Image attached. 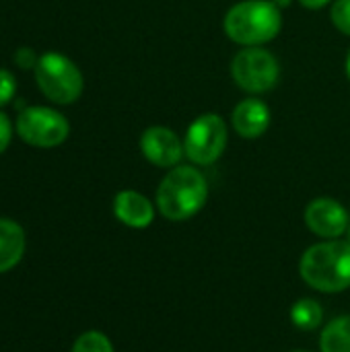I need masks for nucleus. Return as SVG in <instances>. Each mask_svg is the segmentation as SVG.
I'll list each match as a JSON object with an SVG mask.
<instances>
[{
  "instance_id": "1",
  "label": "nucleus",
  "mask_w": 350,
  "mask_h": 352,
  "mask_svg": "<svg viewBox=\"0 0 350 352\" xmlns=\"http://www.w3.org/2000/svg\"><path fill=\"white\" fill-rule=\"evenodd\" d=\"M208 198L206 177L192 165H177L167 171L157 188V208L173 223L198 214Z\"/></svg>"
},
{
  "instance_id": "2",
  "label": "nucleus",
  "mask_w": 350,
  "mask_h": 352,
  "mask_svg": "<svg viewBox=\"0 0 350 352\" xmlns=\"http://www.w3.org/2000/svg\"><path fill=\"white\" fill-rule=\"evenodd\" d=\"M223 29L243 47L264 45L281 33L283 12L272 0H241L227 10Z\"/></svg>"
},
{
  "instance_id": "3",
  "label": "nucleus",
  "mask_w": 350,
  "mask_h": 352,
  "mask_svg": "<svg viewBox=\"0 0 350 352\" xmlns=\"http://www.w3.org/2000/svg\"><path fill=\"white\" fill-rule=\"evenodd\" d=\"M301 278L320 293H342L350 287V241L330 239L311 245L299 262Z\"/></svg>"
},
{
  "instance_id": "4",
  "label": "nucleus",
  "mask_w": 350,
  "mask_h": 352,
  "mask_svg": "<svg viewBox=\"0 0 350 352\" xmlns=\"http://www.w3.org/2000/svg\"><path fill=\"white\" fill-rule=\"evenodd\" d=\"M35 80L39 91L54 103H74L83 93V74L72 60L62 54L47 52L37 60Z\"/></svg>"
},
{
  "instance_id": "5",
  "label": "nucleus",
  "mask_w": 350,
  "mask_h": 352,
  "mask_svg": "<svg viewBox=\"0 0 350 352\" xmlns=\"http://www.w3.org/2000/svg\"><path fill=\"white\" fill-rule=\"evenodd\" d=\"M231 76L241 91L262 95L276 87L281 78V64L276 56L262 45L243 47L231 60Z\"/></svg>"
},
{
  "instance_id": "6",
  "label": "nucleus",
  "mask_w": 350,
  "mask_h": 352,
  "mask_svg": "<svg viewBox=\"0 0 350 352\" xmlns=\"http://www.w3.org/2000/svg\"><path fill=\"white\" fill-rule=\"evenodd\" d=\"M229 142V128L219 113L198 116L186 132L184 148L186 157L194 165H212L221 159Z\"/></svg>"
},
{
  "instance_id": "7",
  "label": "nucleus",
  "mask_w": 350,
  "mask_h": 352,
  "mask_svg": "<svg viewBox=\"0 0 350 352\" xmlns=\"http://www.w3.org/2000/svg\"><path fill=\"white\" fill-rule=\"evenodd\" d=\"M17 132L21 140L37 148H52L68 138V120L50 107H27L17 118Z\"/></svg>"
},
{
  "instance_id": "8",
  "label": "nucleus",
  "mask_w": 350,
  "mask_h": 352,
  "mask_svg": "<svg viewBox=\"0 0 350 352\" xmlns=\"http://www.w3.org/2000/svg\"><path fill=\"white\" fill-rule=\"evenodd\" d=\"M140 151L144 159L161 169H173L182 163L186 148L184 140L167 126H151L140 136Z\"/></svg>"
},
{
  "instance_id": "9",
  "label": "nucleus",
  "mask_w": 350,
  "mask_h": 352,
  "mask_svg": "<svg viewBox=\"0 0 350 352\" xmlns=\"http://www.w3.org/2000/svg\"><path fill=\"white\" fill-rule=\"evenodd\" d=\"M305 225L324 239H338L349 231V212L334 198H316L305 208Z\"/></svg>"
},
{
  "instance_id": "10",
  "label": "nucleus",
  "mask_w": 350,
  "mask_h": 352,
  "mask_svg": "<svg viewBox=\"0 0 350 352\" xmlns=\"http://www.w3.org/2000/svg\"><path fill=\"white\" fill-rule=\"evenodd\" d=\"M231 124L241 138H260L270 128V107L258 97H248L235 105L231 113Z\"/></svg>"
},
{
  "instance_id": "11",
  "label": "nucleus",
  "mask_w": 350,
  "mask_h": 352,
  "mask_svg": "<svg viewBox=\"0 0 350 352\" xmlns=\"http://www.w3.org/2000/svg\"><path fill=\"white\" fill-rule=\"evenodd\" d=\"M113 214L126 227L146 229L155 219V206L144 194L134 190H124L113 198Z\"/></svg>"
},
{
  "instance_id": "12",
  "label": "nucleus",
  "mask_w": 350,
  "mask_h": 352,
  "mask_svg": "<svg viewBox=\"0 0 350 352\" xmlns=\"http://www.w3.org/2000/svg\"><path fill=\"white\" fill-rule=\"evenodd\" d=\"M25 254V231L10 219H0V274L14 268Z\"/></svg>"
},
{
  "instance_id": "13",
  "label": "nucleus",
  "mask_w": 350,
  "mask_h": 352,
  "mask_svg": "<svg viewBox=\"0 0 350 352\" xmlns=\"http://www.w3.org/2000/svg\"><path fill=\"white\" fill-rule=\"evenodd\" d=\"M320 349L322 352H350V316H338L326 324L320 336Z\"/></svg>"
},
{
  "instance_id": "14",
  "label": "nucleus",
  "mask_w": 350,
  "mask_h": 352,
  "mask_svg": "<svg viewBox=\"0 0 350 352\" xmlns=\"http://www.w3.org/2000/svg\"><path fill=\"white\" fill-rule=\"evenodd\" d=\"M291 322L295 328H299L303 332H311L322 326L324 309L316 299H299L291 307Z\"/></svg>"
},
{
  "instance_id": "15",
  "label": "nucleus",
  "mask_w": 350,
  "mask_h": 352,
  "mask_svg": "<svg viewBox=\"0 0 350 352\" xmlns=\"http://www.w3.org/2000/svg\"><path fill=\"white\" fill-rule=\"evenodd\" d=\"M72 352H113V344L103 332L91 330L76 338V342L72 344Z\"/></svg>"
},
{
  "instance_id": "16",
  "label": "nucleus",
  "mask_w": 350,
  "mask_h": 352,
  "mask_svg": "<svg viewBox=\"0 0 350 352\" xmlns=\"http://www.w3.org/2000/svg\"><path fill=\"white\" fill-rule=\"evenodd\" d=\"M330 19L342 35L350 37V0H334L330 8Z\"/></svg>"
},
{
  "instance_id": "17",
  "label": "nucleus",
  "mask_w": 350,
  "mask_h": 352,
  "mask_svg": "<svg viewBox=\"0 0 350 352\" xmlns=\"http://www.w3.org/2000/svg\"><path fill=\"white\" fill-rule=\"evenodd\" d=\"M14 91H17V82H14V76L0 68V107L10 103V99L14 97Z\"/></svg>"
},
{
  "instance_id": "18",
  "label": "nucleus",
  "mask_w": 350,
  "mask_h": 352,
  "mask_svg": "<svg viewBox=\"0 0 350 352\" xmlns=\"http://www.w3.org/2000/svg\"><path fill=\"white\" fill-rule=\"evenodd\" d=\"M37 60L39 58L35 56V52L31 47H21L14 54V62L19 68H33V66H37Z\"/></svg>"
},
{
  "instance_id": "19",
  "label": "nucleus",
  "mask_w": 350,
  "mask_h": 352,
  "mask_svg": "<svg viewBox=\"0 0 350 352\" xmlns=\"http://www.w3.org/2000/svg\"><path fill=\"white\" fill-rule=\"evenodd\" d=\"M8 142H10V122H8V118L0 111V153L6 151Z\"/></svg>"
},
{
  "instance_id": "20",
  "label": "nucleus",
  "mask_w": 350,
  "mask_h": 352,
  "mask_svg": "<svg viewBox=\"0 0 350 352\" xmlns=\"http://www.w3.org/2000/svg\"><path fill=\"white\" fill-rule=\"evenodd\" d=\"M332 0H299V4H303L305 8H309V10H318V8H324V6H328Z\"/></svg>"
},
{
  "instance_id": "21",
  "label": "nucleus",
  "mask_w": 350,
  "mask_h": 352,
  "mask_svg": "<svg viewBox=\"0 0 350 352\" xmlns=\"http://www.w3.org/2000/svg\"><path fill=\"white\" fill-rule=\"evenodd\" d=\"M272 2H274V4H276V6H278L281 10H283V8L291 6V2H293V0H272Z\"/></svg>"
},
{
  "instance_id": "22",
  "label": "nucleus",
  "mask_w": 350,
  "mask_h": 352,
  "mask_svg": "<svg viewBox=\"0 0 350 352\" xmlns=\"http://www.w3.org/2000/svg\"><path fill=\"white\" fill-rule=\"evenodd\" d=\"M347 76H349V80H350V52H349V56H347Z\"/></svg>"
},
{
  "instance_id": "23",
  "label": "nucleus",
  "mask_w": 350,
  "mask_h": 352,
  "mask_svg": "<svg viewBox=\"0 0 350 352\" xmlns=\"http://www.w3.org/2000/svg\"><path fill=\"white\" fill-rule=\"evenodd\" d=\"M295 352H307V351H295Z\"/></svg>"
}]
</instances>
